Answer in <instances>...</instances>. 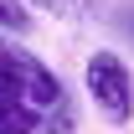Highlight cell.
Here are the masks:
<instances>
[{
	"label": "cell",
	"instance_id": "6da1fadb",
	"mask_svg": "<svg viewBox=\"0 0 134 134\" xmlns=\"http://www.w3.org/2000/svg\"><path fill=\"white\" fill-rule=\"evenodd\" d=\"M83 83H88V98H93V108H98L108 124H129L134 119V72L129 62L119 57V52H93L83 67Z\"/></svg>",
	"mask_w": 134,
	"mask_h": 134
},
{
	"label": "cell",
	"instance_id": "7a4b0ae2",
	"mask_svg": "<svg viewBox=\"0 0 134 134\" xmlns=\"http://www.w3.org/2000/svg\"><path fill=\"white\" fill-rule=\"evenodd\" d=\"M0 72L10 77L16 98L26 103L31 114H47V108H57V103H62V83H57V72H52L36 52L16 47V41H5V36H0Z\"/></svg>",
	"mask_w": 134,
	"mask_h": 134
},
{
	"label": "cell",
	"instance_id": "3957f363",
	"mask_svg": "<svg viewBox=\"0 0 134 134\" xmlns=\"http://www.w3.org/2000/svg\"><path fill=\"white\" fill-rule=\"evenodd\" d=\"M41 114H31L26 103H0V134H36Z\"/></svg>",
	"mask_w": 134,
	"mask_h": 134
},
{
	"label": "cell",
	"instance_id": "277c9868",
	"mask_svg": "<svg viewBox=\"0 0 134 134\" xmlns=\"http://www.w3.org/2000/svg\"><path fill=\"white\" fill-rule=\"evenodd\" d=\"M0 31H10V36L31 31V10H26L21 0H0Z\"/></svg>",
	"mask_w": 134,
	"mask_h": 134
},
{
	"label": "cell",
	"instance_id": "5b68a950",
	"mask_svg": "<svg viewBox=\"0 0 134 134\" xmlns=\"http://www.w3.org/2000/svg\"><path fill=\"white\" fill-rule=\"evenodd\" d=\"M26 10H47V16H57V21H72V16H83V5L88 0H21Z\"/></svg>",
	"mask_w": 134,
	"mask_h": 134
},
{
	"label": "cell",
	"instance_id": "8992f818",
	"mask_svg": "<svg viewBox=\"0 0 134 134\" xmlns=\"http://www.w3.org/2000/svg\"><path fill=\"white\" fill-rule=\"evenodd\" d=\"M0 103H21V98H16V88H10V77H5V72H0Z\"/></svg>",
	"mask_w": 134,
	"mask_h": 134
}]
</instances>
